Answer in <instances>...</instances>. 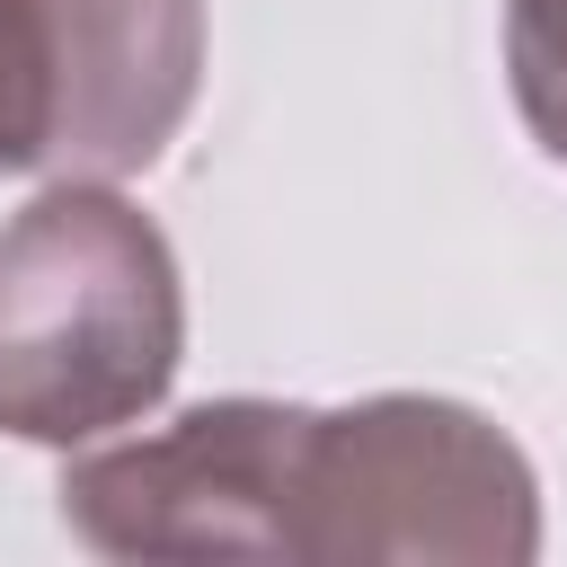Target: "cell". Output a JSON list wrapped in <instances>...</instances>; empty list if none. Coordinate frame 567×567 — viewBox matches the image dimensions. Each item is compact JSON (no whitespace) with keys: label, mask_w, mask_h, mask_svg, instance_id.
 <instances>
[{"label":"cell","mask_w":567,"mask_h":567,"mask_svg":"<svg viewBox=\"0 0 567 567\" xmlns=\"http://www.w3.org/2000/svg\"><path fill=\"white\" fill-rule=\"evenodd\" d=\"M53 53L44 177L151 168L204 89V0H35Z\"/></svg>","instance_id":"4"},{"label":"cell","mask_w":567,"mask_h":567,"mask_svg":"<svg viewBox=\"0 0 567 567\" xmlns=\"http://www.w3.org/2000/svg\"><path fill=\"white\" fill-rule=\"evenodd\" d=\"M505 80L523 133L567 159V0H505Z\"/></svg>","instance_id":"6"},{"label":"cell","mask_w":567,"mask_h":567,"mask_svg":"<svg viewBox=\"0 0 567 567\" xmlns=\"http://www.w3.org/2000/svg\"><path fill=\"white\" fill-rule=\"evenodd\" d=\"M292 399H204L159 434L97 443L62 470V523L97 558H284V496H292Z\"/></svg>","instance_id":"3"},{"label":"cell","mask_w":567,"mask_h":567,"mask_svg":"<svg viewBox=\"0 0 567 567\" xmlns=\"http://www.w3.org/2000/svg\"><path fill=\"white\" fill-rule=\"evenodd\" d=\"M292 567H523L540 558V478L523 443L425 390L310 408L284 496Z\"/></svg>","instance_id":"2"},{"label":"cell","mask_w":567,"mask_h":567,"mask_svg":"<svg viewBox=\"0 0 567 567\" xmlns=\"http://www.w3.org/2000/svg\"><path fill=\"white\" fill-rule=\"evenodd\" d=\"M53 142V53L35 0H0V177L44 168Z\"/></svg>","instance_id":"5"},{"label":"cell","mask_w":567,"mask_h":567,"mask_svg":"<svg viewBox=\"0 0 567 567\" xmlns=\"http://www.w3.org/2000/svg\"><path fill=\"white\" fill-rule=\"evenodd\" d=\"M186 363V284L142 204L53 177L0 221V434L106 443L142 425Z\"/></svg>","instance_id":"1"}]
</instances>
